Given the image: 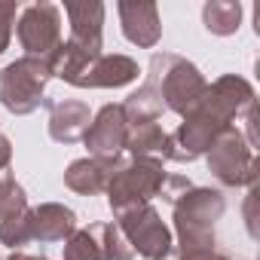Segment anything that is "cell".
<instances>
[{
    "mask_svg": "<svg viewBox=\"0 0 260 260\" xmlns=\"http://www.w3.org/2000/svg\"><path fill=\"white\" fill-rule=\"evenodd\" d=\"M138 61L128 55H98L71 86L77 89H119L138 80Z\"/></svg>",
    "mask_w": 260,
    "mask_h": 260,
    "instance_id": "obj_12",
    "label": "cell"
},
{
    "mask_svg": "<svg viewBox=\"0 0 260 260\" xmlns=\"http://www.w3.org/2000/svg\"><path fill=\"white\" fill-rule=\"evenodd\" d=\"M172 205H175V230H178L181 251L214 248V223L226 208L223 193L211 187H190Z\"/></svg>",
    "mask_w": 260,
    "mask_h": 260,
    "instance_id": "obj_3",
    "label": "cell"
},
{
    "mask_svg": "<svg viewBox=\"0 0 260 260\" xmlns=\"http://www.w3.org/2000/svg\"><path fill=\"white\" fill-rule=\"evenodd\" d=\"M190 187H193V184H190L184 175H166V184H162L159 196H166L169 202H175V199H181V196H184Z\"/></svg>",
    "mask_w": 260,
    "mask_h": 260,
    "instance_id": "obj_23",
    "label": "cell"
},
{
    "mask_svg": "<svg viewBox=\"0 0 260 260\" xmlns=\"http://www.w3.org/2000/svg\"><path fill=\"white\" fill-rule=\"evenodd\" d=\"M28 220H31V205L22 184L13 178V166L0 169V242L10 245L13 251L28 245L31 242Z\"/></svg>",
    "mask_w": 260,
    "mask_h": 260,
    "instance_id": "obj_9",
    "label": "cell"
},
{
    "mask_svg": "<svg viewBox=\"0 0 260 260\" xmlns=\"http://www.w3.org/2000/svg\"><path fill=\"white\" fill-rule=\"evenodd\" d=\"M166 184V172L156 162H119L116 172L107 181V202L113 208V214H122L135 205H147L153 196H159Z\"/></svg>",
    "mask_w": 260,
    "mask_h": 260,
    "instance_id": "obj_5",
    "label": "cell"
},
{
    "mask_svg": "<svg viewBox=\"0 0 260 260\" xmlns=\"http://www.w3.org/2000/svg\"><path fill=\"white\" fill-rule=\"evenodd\" d=\"M178 260H230V257L220 254L217 248H196V251H181Z\"/></svg>",
    "mask_w": 260,
    "mask_h": 260,
    "instance_id": "obj_24",
    "label": "cell"
},
{
    "mask_svg": "<svg viewBox=\"0 0 260 260\" xmlns=\"http://www.w3.org/2000/svg\"><path fill=\"white\" fill-rule=\"evenodd\" d=\"M116 226L122 230V236L132 245V251L141 254L144 260H166L172 254V245H175L172 230L162 223L159 211L150 202L116 214Z\"/></svg>",
    "mask_w": 260,
    "mask_h": 260,
    "instance_id": "obj_7",
    "label": "cell"
},
{
    "mask_svg": "<svg viewBox=\"0 0 260 260\" xmlns=\"http://www.w3.org/2000/svg\"><path fill=\"white\" fill-rule=\"evenodd\" d=\"M10 260H46V257H28V254H22V251H16Z\"/></svg>",
    "mask_w": 260,
    "mask_h": 260,
    "instance_id": "obj_25",
    "label": "cell"
},
{
    "mask_svg": "<svg viewBox=\"0 0 260 260\" xmlns=\"http://www.w3.org/2000/svg\"><path fill=\"white\" fill-rule=\"evenodd\" d=\"M77 230V214L61 202H43L31 208L28 233L31 242H64Z\"/></svg>",
    "mask_w": 260,
    "mask_h": 260,
    "instance_id": "obj_15",
    "label": "cell"
},
{
    "mask_svg": "<svg viewBox=\"0 0 260 260\" xmlns=\"http://www.w3.org/2000/svg\"><path fill=\"white\" fill-rule=\"evenodd\" d=\"M19 43L25 55L31 58H49L61 46V7L58 4H31L22 10V19L16 25Z\"/></svg>",
    "mask_w": 260,
    "mask_h": 260,
    "instance_id": "obj_8",
    "label": "cell"
},
{
    "mask_svg": "<svg viewBox=\"0 0 260 260\" xmlns=\"http://www.w3.org/2000/svg\"><path fill=\"white\" fill-rule=\"evenodd\" d=\"M162 98H159V89L153 86V80H147L138 92H132L125 101H122V113L128 119V125H144V122H156L162 116Z\"/></svg>",
    "mask_w": 260,
    "mask_h": 260,
    "instance_id": "obj_18",
    "label": "cell"
},
{
    "mask_svg": "<svg viewBox=\"0 0 260 260\" xmlns=\"http://www.w3.org/2000/svg\"><path fill=\"white\" fill-rule=\"evenodd\" d=\"M98 233H101V245H104L107 260H132L135 257L132 245L125 242V236L116 223H98Z\"/></svg>",
    "mask_w": 260,
    "mask_h": 260,
    "instance_id": "obj_21",
    "label": "cell"
},
{
    "mask_svg": "<svg viewBox=\"0 0 260 260\" xmlns=\"http://www.w3.org/2000/svg\"><path fill=\"white\" fill-rule=\"evenodd\" d=\"M125 150L132 153V159L141 162H169V132L159 122H144V125H128Z\"/></svg>",
    "mask_w": 260,
    "mask_h": 260,
    "instance_id": "obj_17",
    "label": "cell"
},
{
    "mask_svg": "<svg viewBox=\"0 0 260 260\" xmlns=\"http://www.w3.org/2000/svg\"><path fill=\"white\" fill-rule=\"evenodd\" d=\"M49 107V138L58 144H77L83 141L86 128L92 122V110L86 101L64 98V101H43Z\"/></svg>",
    "mask_w": 260,
    "mask_h": 260,
    "instance_id": "obj_13",
    "label": "cell"
},
{
    "mask_svg": "<svg viewBox=\"0 0 260 260\" xmlns=\"http://www.w3.org/2000/svg\"><path fill=\"white\" fill-rule=\"evenodd\" d=\"M147 80H153V86L159 89L162 107L178 116H187L208 89V80L199 74V68L172 52H153Z\"/></svg>",
    "mask_w": 260,
    "mask_h": 260,
    "instance_id": "obj_2",
    "label": "cell"
},
{
    "mask_svg": "<svg viewBox=\"0 0 260 260\" xmlns=\"http://www.w3.org/2000/svg\"><path fill=\"white\" fill-rule=\"evenodd\" d=\"M49 80H52V68L46 58L22 55L0 71V104L16 116L34 113L46 101L43 92Z\"/></svg>",
    "mask_w": 260,
    "mask_h": 260,
    "instance_id": "obj_4",
    "label": "cell"
},
{
    "mask_svg": "<svg viewBox=\"0 0 260 260\" xmlns=\"http://www.w3.org/2000/svg\"><path fill=\"white\" fill-rule=\"evenodd\" d=\"M125 138H128V119L122 113V104H104L83 135L95 159H122Z\"/></svg>",
    "mask_w": 260,
    "mask_h": 260,
    "instance_id": "obj_10",
    "label": "cell"
},
{
    "mask_svg": "<svg viewBox=\"0 0 260 260\" xmlns=\"http://www.w3.org/2000/svg\"><path fill=\"white\" fill-rule=\"evenodd\" d=\"M64 16L71 22V43L101 55V25H104V4L83 0V4H64Z\"/></svg>",
    "mask_w": 260,
    "mask_h": 260,
    "instance_id": "obj_14",
    "label": "cell"
},
{
    "mask_svg": "<svg viewBox=\"0 0 260 260\" xmlns=\"http://www.w3.org/2000/svg\"><path fill=\"white\" fill-rule=\"evenodd\" d=\"M205 159H208V172L223 187H254V178H257L254 147L248 144V138L236 125H230L226 132H220L214 138Z\"/></svg>",
    "mask_w": 260,
    "mask_h": 260,
    "instance_id": "obj_6",
    "label": "cell"
},
{
    "mask_svg": "<svg viewBox=\"0 0 260 260\" xmlns=\"http://www.w3.org/2000/svg\"><path fill=\"white\" fill-rule=\"evenodd\" d=\"M119 25L128 43H135L141 49H153L162 37V19L156 4H135V0H119L116 4Z\"/></svg>",
    "mask_w": 260,
    "mask_h": 260,
    "instance_id": "obj_11",
    "label": "cell"
},
{
    "mask_svg": "<svg viewBox=\"0 0 260 260\" xmlns=\"http://www.w3.org/2000/svg\"><path fill=\"white\" fill-rule=\"evenodd\" d=\"M254 107V89L245 77L223 74L220 80L208 83L202 101L184 116V122L169 135V162H193L208 147L214 138L233 125L239 113H248Z\"/></svg>",
    "mask_w": 260,
    "mask_h": 260,
    "instance_id": "obj_1",
    "label": "cell"
},
{
    "mask_svg": "<svg viewBox=\"0 0 260 260\" xmlns=\"http://www.w3.org/2000/svg\"><path fill=\"white\" fill-rule=\"evenodd\" d=\"M239 22H242V4L239 0H211V4L202 7V25H205L208 34H217V37L236 34Z\"/></svg>",
    "mask_w": 260,
    "mask_h": 260,
    "instance_id": "obj_19",
    "label": "cell"
},
{
    "mask_svg": "<svg viewBox=\"0 0 260 260\" xmlns=\"http://www.w3.org/2000/svg\"><path fill=\"white\" fill-rule=\"evenodd\" d=\"M119 162L122 159H95V156L74 159L64 172V184L80 196H95V193L107 190V181H110V175L116 172Z\"/></svg>",
    "mask_w": 260,
    "mask_h": 260,
    "instance_id": "obj_16",
    "label": "cell"
},
{
    "mask_svg": "<svg viewBox=\"0 0 260 260\" xmlns=\"http://www.w3.org/2000/svg\"><path fill=\"white\" fill-rule=\"evenodd\" d=\"M64 260H107L98 223H92L86 230H74L64 239Z\"/></svg>",
    "mask_w": 260,
    "mask_h": 260,
    "instance_id": "obj_20",
    "label": "cell"
},
{
    "mask_svg": "<svg viewBox=\"0 0 260 260\" xmlns=\"http://www.w3.org/2000/svg\"><path fill=\"white\" fill-rule=\"evenodd\" d=\"M13 22H16V4H0V55H4L7 46H10Z\"/></svg>",
    "mask_w": 260,
    "mask_h": 260,
    "instance_id": "obj_22",
    "label": "cell"
}]
</instances>
